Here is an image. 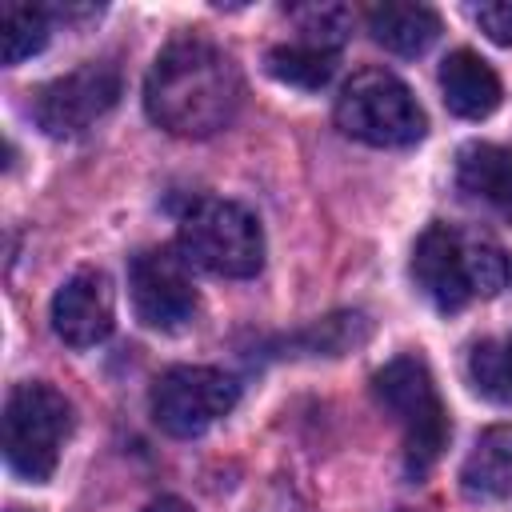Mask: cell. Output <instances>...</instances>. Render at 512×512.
I'll list each match as a JSON object with an SVG mask.
<instances>
[{
    "mask_svg": "<svg viewBox=\"0 0 512 512\" xmlns=\"http://www.w3.org/2000/svg\"><path fill=\"white\" fill-rule=\"evenodd\" d=\"M180 252L184 260L216 272V276H256L264 268V228L236 200H196L180 220Z\"/></svg>",
    "mask_w": 512,
    "mask_h": 512,
    "instance_id": "cell-6",
    "label": "cell"
},
{
    "mask_svg": "<svg viewBox=\"0 0 512 512\" xmlns=\"http://www.w3.org/2000/svg\"><path fill=\"white\" fill-rule=\"evenodd\" d=\"M244 100V80L236 60L204 36L172 40L148 68L144 112L172 136H212L220 132Z\"/></svg>",
    "mask_w": 512,
    "mask_h": 512,
    "instance_id": "cell-1",
    "label": "cell"
},
{
    "mask_svg": "<svg viewBox=\"0 0 512 512\" xmlns=\"http://www.w3.org/2000/svg\"><path fill=\"white\" fill-rule=\"evenodd\" d=\"M440 92H444V104L452 116L484 120L500 104V76L492 72V64L480 52L456 48L440 64Z\"/></svg>",
    "mask_w": 512,
    "mask_h": 512,
    "instance_id": "cell-11",
    "label": "cell"
},
{
    "mask_svg": "<svg viewBox=\"0 0 512 512\" xmlns=\"http://www.w3.org/2000/svg\"><path fill=\"white\" fill-rule=\"evenodd\" d=\"M412 280L432 308L460 312L508 284V256L488 232L428 224L412 248Z\"/></svg>",
    "mask_w": 512,
    "mask_h": 512,
    "instance_id": "cell-2",
    "label": "cell"
},
{
    "mask_svg": "<svg viewBox=\"0 0 512 512\" xmlns=\"http://www.w3.org/2000/svg\"><path fill=\"white\" fill-rule=\"evenodd\" d=\"M368 32L380 48H388L396 56H420L440 36V16L428 4L388 0V4L368 8Z\"/></svg>",
    "mask_w": 512,
    "mask_h": 512,
    "instance_id": "cell-13",
    "label": "cell"
},
{
    "mask_svg": "<svg viewBox=\"0 0 512 512\" xmlns=\"http://www.w3.org/2000/svg\"><path fill=\"white\" fill-rule=\"evenodd\" d=\"M460 484L476 500H500L512 492V424H492L476 436Z\"/></svg>",
    "mask_w": 512,
    "mask_h": 512,
    "instance_id": "cell-14",
    "label": "cell"
},
{
    "mask_svg": "<svg viewBox=\"0 0 512 512\" xmlns=\"http://www.w3.org/2000/svg\"><path fill=\"white\" fill-rule=\"evenodd\" d=\"M48 32H52V20H48L44 8L8 0L0 8V60L20 64V60L36 56L48 44Z\"/></svg>",
    "mask_w": 512,
    "mask_h": 512,
    "instance_id": "cell-16",
    "label": "cell"
},
{
    "mask_svg": "<svg viewBox=\"0 0 512 512\" xmlns=\"http://www.w3.org/2000/svg\"><path fill=\"white\" fill-rule=\"evenodd\" d=\"M116 100H120V72L104 60L100 64L88 60L64 76L40 84L32 96V116L48 136L64 140V136L88 132L104 112L116 108Z\"/></svg>",
    "mask_w": 512,
    "mask_h": 512,
    "instance_id": "cell-8",
    "label": "cell"
},
{
    "mask_svg": "<svg viewBox=\"0 0 512 512\" xmlns=\"http://www.w3.org/2000/svg\"><path fill=\"white\" fill-rule=\"evenodd\" d=\"M72 436V404L52 384H16L4 400V460L20 480L44 484Z\"/></svg>",
    "mask_w": 512,
    "mask_h": 512,
    "instance_id": "cell-4",
    "label": "cell"
},
{
    "mask_svg": "<svg viewBox=\"0 0 512 512\" xmlns=\"http://www.w3.org/2000/svg\"><path fill=\"white\" fill-rule=\"evenodd\" d=\"M144 512H192L184 500H176V496H160V500H152Z\"/></svg>",
    "mask_w": 512,
    "mask_h": 512,
    "instance_id": "cell-20",
    "label": "cell"
},
{
    "mask_svg": "<svg viewBox=\"0 0 512 512\" xmlns=\"http://www.w3.org/2000/svg\"><path fill=\"white\" fill-rule=\"evenodd\" d=\"M456 180L468 196L484 200L512 224V148L464 144L456 156Z\"/></svg>",
    "mask_w": 512,
    "mask_h": 512,
    "instance_id": "cell-12",
    "label": "cell"
},
{
    "mask_svg": "<svg viewBox=\"0 0 512 512\" xmlns=\"http://www.w3.org/2000/svg\"><path fill=\"white\" fill-rule=\"evenodd\" d=\"M292 20H296V40L328 52H336L352 28V12L344 4H312V8H300Z\"/></svg>",
    "mask_w": 512,
    "mask_h": 512,
    "instance_id": "cell-17",
    "label": "cell"
},
{
    "mask_svg": "<svg viewBox=\"0 0 512 512\" xmlns=\"http://www.w3.org/2000/svg\"><path fill=\"white\" fill-rule=\"evenodd\" d=\"M336 128L372 148H408L424 136L428 120L400 76L364 68L336 96Z\"/></svg>",
    "mask_w": 512,
    "mask_h": 512,
    "instance_id": "cell-5",
    "label": "cell"
},
{
    "mask_svg": "<svg viewBox=\"0 0 512 512\" xmlns=\"http://www.w3.org/2000/svg\"><path fill=\"white\" fill-rule=\"evenodd\" d=\"M128 292H132L136 320L156 332H180L184 324H192V316L200 308V296L188 280L184 260L172 256L168 248H148V252L132 256Z\"/></svg>",
    "mask_w": 512,
    "mask_h": 512,
    "instance_id": "cell-9",
    "label": "cell"
},
{
    "mask_svg": "<svg viewBox=\"0 0 512 512\" xmlns=\"http://www.w3.org/2000/svg\"><path fill=\"white\" fill-rule=\"evenodd\" d=\"M468 380L476 384L480 396L488 400H512L508 380H504V364H500V344L496 340H480L468 352Z\"/></svg>",
    "mask_w": 512,
    "mask_h": 512,
    "instance_id": "cell-18",
    "label": "cell"
},
{
    "mask_svg": "<svg viewBox=\"0 0 512 512\" xmlns=\"http://www.w3.org/2000/svg\"><path fill=\"white\" fill-rule=\"evenodd\" d=\"M264 64H268V72H272L280 84L316 92V88H324V84L332 80V72H336V52L316 48V44H304V40H288V44L268 48Z\"/></svg>",
    "mask_w": 512,
    "mask_h": 512,
    "instance_id": "cell-15",
    "label": "cell"
},
{
    "mask_svg": "<svg viewBox=\"0 0 512 512\" xmlns=\"http://www.w3.org/2000/svg\"><path fill=\"white\" fill-rule=\"evenodd\" d=\"M372 392L404 432V472L420 480L448 444V408L420 356H396L372 376Z\"/></svg>",
    "mask_w": 512,
    "mask_h": 512,
    "instance_id": "cell-3",
    "label": "cell"
},
{
    "mask_svg": "<svg viewBox=\"0 0 512 512\" xmlns=\"http://www.w3.org/2000/svg\"><path fill=\"white\" fill-rule=\"evenodd\" d=\"M500 364H504V380H508V392H512V340L500 344Z\"/></svg>",
    "mask_w": 512,
    "mask_h": 512,
    "instance_id": "cell-21",
    "label": "cell"
},
{
    "mask_svg": "<svg viewBox=\"0 0 512 512\" xmlns=\"http://www.w3.org/2000/svg\"><path fill=\"white\" fill-rule=\"evenodd\" d=\"M472 20L480 24V32L496 44H512V0H488L472 8Z\"/></svg>",
    "mask_w": 512,
    "mask_h": 512,
    "instance_id": "cell-19",
    "label": "cell"
},
{
    "mask_svg": "<svg viewBox=\"0 0 512 512\" xmlns=\"http://www.w3.org/2000/svg\"><path fill=\"white\" fill-rule=\"evenodd\" d=\"M116 324V292L108 272L80 268L72 272L56 296H52V332L68 348H92L100 344Z\"/></svg>",
    "mask_w": 512,
    "mask_h": 512,
    "instance_id": "cell-10",
    "label": "cell"
},
{
    "mask_svg": "<svg viewBox=\"0 0 512 512\" xmlns=\"http://www.w3.org/2000/svg\"><path fill=\"white\" fill-rule=\"evenodd\" d=\"M12 512H20V508H12Z\"/></svg>",
    "mask_w": 512,
    "mask_h": 512,
    "instance_id": "cell-22",
    "label": "cell"
},
{
    "mask_svg": "<svg viewBox=\"0 0 512 512\" xmlns=\"http://www.w3.org/2000/svg\"><path fill=\"white\" fill-rule=\"evenodd\" d=\"M236 400H240V384L228 372L204 364H180L152 384V420L168 436L188 440L208 432L220 416H228Z\"/></svg>",
    "mask_w": 512,
    "mask_h": 512,
    "instance_id": "cell-7",
    "label": "cell"
}]
</instances>
